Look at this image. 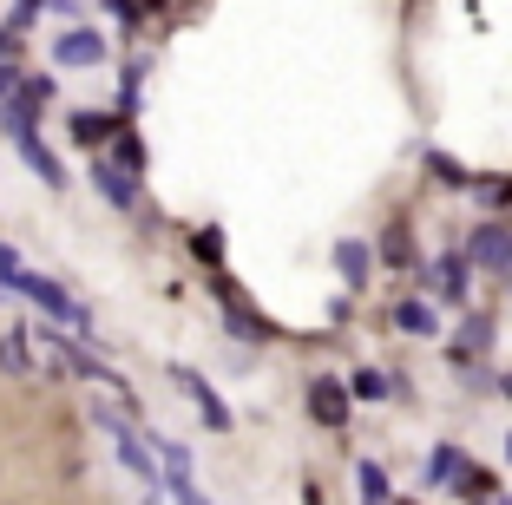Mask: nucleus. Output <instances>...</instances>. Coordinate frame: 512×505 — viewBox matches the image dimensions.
Here are the masks:
<instances>
[{
	"mask_svg": "<svg viewBox=\"0 0 512 505\" xmlns=\"http://www.w3.org/2000/svg\"><path fill=\"white\" fill-rule=\"evenodd\" d=\"M92 427L112 440V453H119V466L132 479H145V505H165V466H158V453L145 446V433L125 427V414L112 401H92Z\"/></svg>",
	"mask_w": 512,
	"mask_h": 505,
	"instance_id": "f257e3e1",
	"label": "nucleus"
},
{
	"mask_svg": "<svg viewBox=\"0 0 512 505\" xmlns=\"http://www.w3.org/2000/svg\"><path fill=\"white\" fill-rule=\"evenodd\" d=\"M14 296H27L33 309L46 315V322H60V328H79V335H86V328H92V315L79 309V302L66 296V289L53 283V276H40V269H27V276H20V283H14Z\"/></svg>",
	"mask_w": 512,
	"mask_h": 505,
	"instance_id": "f03ea898",
	"label": "nucleus"
},
{
	"mask_svg": "<svg viewBox=\"0 0 512 505\" xmlns=\"http://www.w3.org/2000/svg\"><path fill=\"white\" fill-rule=\"evenodd\" d=\"M302 407H309V420L329 433L348 427V414H355V394H348V381H335V374H309V387H302Z\"/></svg>",
	"mask_w": 512,
	"mask_h": 505,
	"instance_id": "7ed1b4c3",
	"label": "nucleus"
},
{
	"mask_svg": "<svg viewBox=\"0 0 512 505\" xmlns=\"http://www.w3.org/2000/svg\"><path fill=\"white\" fill-rule=\"evenodd\" d=\"M460 250H467V263H473V269H493V276H512V223H499V217L473 223Z\"/></svg>",
	"mask_w": 512,
	"mask_h": 505,
	"instance_id": "20e7f679",
	"label": "nucleus"
},
{
	"mask_svg": "<svg viewBox=\"0 0 512 505\" xmlns=\"http://www.w3.org/2000/svg\"><path fill=\"white\" fill-rule=\"evenodd\" d=\"M171 381L184 387V401L197 407V420H204V427H211V433H230V427H237V414H230V407H224V394H217V387L204 381V374H197V368H184V361H171Z\"/></svg>",
	"mask_w": 512,
	"mask_h": 505,
	"instance_id": "39448f33",
	"label": "nucleus"
},
{
	"mask_svg": "<svg viewBox=\"0 0 512 505\" xmlns=\"http://www.w3.org/2000/svg\"><path fill=\"white\" fill-rule=\"evenodd\" d=\"M427 283H434V302H447V309H467V289H473L467 250H460V243H453V250H440L434 263H427Z\"/></svg>",
	"mask_w": 512,
	"mask_h": 505,
	"instance_id": "423d86ee",
	"label": "nucleus"
},
{
	"mask_svg": "<svg viewBox=\"0 0 512 505\" xmlns=\"http://www.w3.org/2000/svg\"><path fill=\"white\" fill-rule=\"evenodd\" d=\"M92 191L106 197L112 210H138V204H145V191H138V178H132V171H125V164H112L106 151L92 158Z\"/></svg>",
	"mask_w": 512,
	"mask_h": 505,
	"instance_id": "0eeeda50",
	"label": "nucleus"
},
{
	"mask_svg": "<svg viewBox=\"0 0 512 505\" xmlns=\"http://www.w3.org/2000/svg\"><path fill=\"white\" fill-rule=\"evenodd\" d=\"M329 256H335V276H342V296H362L368 276H375V250H368L362 237H342Z\"/></svg>",
	"mask_w": 512,
	"mask_h": 505,
	"instance_id": "6e6552de",
	"label": "nucleus"
},
{
	"mask_svg": "<svg viewBox=\"0 0 512 505\" xmlns=\"http://www.w3.org/2000/svg\"><path fill=\"white\" fill-rule=\"evenodd\" d=\"M53 66H106V33L99 27H66L53 40Z\"/></svg>",
	"mask_w": 512,
	"mask_h": 505,
	"instance_id": "1a4fd4ad",
	"label": "nucleus"
},
{
	"mask_svg": "<svg viewBox=\"0 0 512 505\" xmlns=\"http://www.w3.org/2000/svg\"><path fill=\"white\" fill-rule=\"evenodd\" d=\"M40 112L46 105L27 92V79H20V92L7 105H0V132H7V145H20V138H33V125H40Z\"/></svg>",
	"mask_w": 512,
	"mask_h": 505,
	"instance_id": "9d476101",
	"label": "nucleus"
},
{
	"mask_svg": "<svg viewBox=\"0 0 512 505\" xmlns=\"http://www.w3.org/2000/svg\"><path fill=\"white\" fill-rule=\"evenodd\" d=\"M119 125L125 119H112V112H73V145H86L92 158H99V151L119 138Z\"/></svg>",
	"mask_w": 512,
	"mask_h": 505,
	"instance_id": "9b49d317",
	"label": "nucleus"
},
{
	"mask_svg": "<svg viewBox=\"0 0 512 505\" xmlns=\"http://www.w3.org/2000/svg\"><path fill=\"white\" fill-rule=\"evenodd\" d=\"M486 348H493V315H486V309H467V315H460V335H453V355H473V361H480Z\"/></svg>",
	"mask_w": 512,
	"mask_h": 505,
	"instance_id": "f8f14e48",
	"label": "nucleus"
},
{
	"mask_svg": "<svg viewBox=\"0 0 512 505\" xmlns=\"http://www.w3.org/2000/svg\"><path fill=\"white\" fill-rule=\"evenodd\" d=\"M14 151H20V158H27V171H33V178H40V184H46V191H66V164H60V158H53V151H46V145H40V138H20V145H14Z\"/></svg>",
	"mask_w": 512,
	"mask_h": 505,
	"instance_id": "ddd939ff",
	"label": "nucleus"
},
{
	"mask_svg": "<svg viewBox=\"0 0 512 505\" xmlns=\"http://www.w3.org/2000/svg\"><path fill=\"white\" fill-rule=\"evenodd\" d=\"M421 171H427V178L440 184V191H473L467 164H453V158H447V151H440V145H427V151H421Z\"/></svg>",
	"mask_w": 512,
	"mask_h": 505,
	"instance_id": "4468645a",
	"label": "nucleus"
},
{
	"mask_svg": "<svg viewBox=\"0 0 512 505\" xmlns=\"http://www.w3.org/2000/svg\"><path fill=\"white\" fill-rule=\"evenodd\" d=\"M394 328H401V335H421V342H434V335H440V315H434V302H414V296H407L401 309H394Z\"/></svg>",
	"mask_w": 512,
	"mask_h": 505,
	"instance_id": "2eb2a0df",
	"label": "nucleus"
},
{
	"mask_svg": "<svg viewBox=\"0 0 512 505\" xmlns=\"http://www.w3.org/2000/svg\"><path fill=\"white\" fill-rule=\"evenodd\" d=\"M381 263L401 269V276L421 263V256H414V237H407V223H388V230H381Z\"/></svg>",
	"mask_w": 512,
	"mask_h": 505,
	"instance_id": "dca6fc26",
	"label": "nucleus"
},
{
	"mask_svg": "<svg viewBox=\"0 0 512 505\" xmlns=\"http://www.w3.org/2000/svg\"><path fill=\"white\" fill-rule=\"evenodd\" d=\"M348 394H355L362 407H375V401H394V381L381 368H355V374H348Z\"/></svg>",
	"mask_w": 512,
	"mask_h": 505,
	"instance_id": "f3484780",
	"label": "nucleus"
},
{
	"mask_svg": "<svg viewBox=\"0 0 512 505\" xmlns=\"http://www.w3.org/2000/svg\"><path fill=\"white\" fill-rule=\"evenodd\" d=\"M355 492H362V505H394V486L375 460H355Z\"/></svg>",
	"mask_w": 512,
	"mask_h": 505,
	"instance_id": "a211bd4d",
	"label": "nucleus"
},
{
	"mask_svg": "<svg viewBox=\"0 0 512 505\" xmlns=\"http://www.w3.org/2000/svg\"><path fill=\"white\" fill-rule=\"evenodd\" d=\"M460 466H467V460H460V446L440 440L434 453H427V486H453V479H460Z\"/></svg>",
	"mask_w": 512,
	"mask_h": 505,
	"instance_id": "6ab92c4d",
	"label": "nucleus"
},
{
	"mask_svg": "<svg viewBox=\"0 0 512 505\" xmlns=\"http://www.w3.org/2000/svg\"><path fill=\"white\" fill-rule=\"evenodd\" d=\"M27 342H33V328H7V335H0V368H7V374H27L33 368Z\"/></svg>",
	"mask_w": 512,
	"mask_h": 505,
	"instance_id": "aec40b11",
	"label": "nucleus"
},
{
	"mask_svg": "<svg viewBox=\"0 0 512 505\" xmlns=\"http://www.w3.org/2000/svg\"><path fill=\"white\" fill-rule=\"evenodd\" d=\"M106 158H112V164H125L132 178H138V171H145V145H138V132H132V125H119V138H112V145H106Z\"/></svg>",
	"mask_w": 512,
	"mask_h": 505,
	"instance_id": "412c9836",
	"label": "nucleus"
},
{
	"mask_svg": "<svg viewBox=\"0 0 512 505\" xmlns=\"http://www.w3.org/2000/svg\"><path fill=\"white\" fill-rule=\"evenodd\" d=\"M473 197H480L486 210H512V178H480V184H473Z\"/></svg>",
	"mask_w": 512,
	"mask_h": 505,
	"instance_id": "4be33fe9",
	"label": "nucleus"
},
{
	"mask_svg": "<svg viewBox=\"0 0 512 505\" xmlns=\"http://www.w3.org/2000/svg\"><path fill=\"white\" fill-rule=\"evenodd\" d=\"M46 7H53V0H14V14L0 20V27H7V33H27V27H33V20H40V14H46Z\"/></svg>",
	"mask_w": 512,
	"mask_h": 505,
	"instance_id": "5701e85b",
	"label": "nucleus"
},
{
	"mask_svg": "<svg viewBox=\"0 0 512 505\" xmlns=\"http://www.w3.org/2000/svg\"><path fill=\"white\" fill-rule=\"evenodd\" d=\"M191 256H197V263H224V230H197V237H191Z\"/></svg>",
	"mask_w": 512,
	"mask_h": 505,
	"instance_id": "b1692460",
	"label": "nucleus"
},
{
	"mask_svg": "<svg viewBox=\"0 0 512 505\" xmlns=\"http://www.w3.org/2000/svg\"><path fill=\"white\" fill-rule=\"evenodd\" d=\"M20 276H27V263H20V256H14V243L0 237V289L14 296V283H20Z\"/></svg>",
	"mask_w": 512,
	"mask_h": 505,
	"instance_id": "393cba45",
	"label": "nucleus"
},
{
	"mask_svg": "<svg viewBox=\"0 0 512 505\" xmlns=\"http://www.w3.org/2000/svg\"><path fill=\"white\" fill-rule=\"evenodd\" d=\"M165 499H178V505H211V499H204V486H197L191 473H184V479H165Z\"/></svg>",
	"mask_w": 512,
	"mask_h": 505,
	"instance_id": "a878e982",
	"label": "nucleus"
},
{
	"mask_svg": "<svg viewBox=\"0 0 512 505\" xmlns=\"http://www.w3.org/2000/svg\"><path fill=\"white\" fill-rule=\"evenodd\" d=\"M20 79H27V73H20V66H14V60L0 66V105H7V99H14V92H20Z\"/></svg>",
	"mask_w": 512,
	"mask_h": 505,
	"instance_id": "bb28decb",
	"label": "nucleus"
},
{
	"mask_svg": "<svg viewBox=\"0 0 512 505\" xmlns=\"http://www.w3.org/2000/svg\"><path fill=\"white\" fill-rule=\"evenodd\" d=\"M7 60H20V33L0 27V66H7Z\"/></svg>",
	"mask_w": 512,
	"mask_h": 505,
	"instance_id": "cd10ccee",
	"label": "nucleus"
},
{
	"mask_svg": "<svg viewBox=\"0 0 512 505\" xmlns=\"http://www.w3.org/2000/svg\"><path fill=\"white\" fill-rule=\"evenodd\" d=\"M302 505H322V486H316V479H309V486H302Z\"/></svg>",
	"mask_w": 512,
	"mask_h": 505,
	"instance_id": "c85d7f7f",
	"label": "nucleus"
},
{
	"mask_svg": "<svg viewBox=\"0 0 512 505\" xmlns=\"http://www.w3.org/2000/svg\"><path fill=\"white\" fill-rule=\"evenodd\" d=\"M493 387H499V394H506V401H512V374H499V381H493Z\"/></svg>",
	"mask_w": 512,
	"mask_h": 505,
	"instance_id": "c756f323",
	"label": "nucleus"
},
{
	"mask_svg": "<svg viewBox=\"0 0 512 505\" xmlns=\"http://www.w3.org/2000/svg\"><path fill=\"white\" fill-rule=\"evenodd\" d=\"M394 505H421V499H394Z\"/></svg>",
	"mask_w": 512,
	"mask_h": 505,
	"instance_id": "7c9ffc66",
	"label": "nucleus"
},
{
	"mask_svg": "<svg viewBox=\"0 0 512 505\" xmlns=\"http://www.w3.org/2000/svg\"><path fill=\"white\" fill-rule=\"evenodd\" d=\"M506 453H512V433H506Z\"/></svg>",
	"mask_w": 512,
	"mask_h": 505,
	"instance_id": "2f4dec72",
	"label": "nucleus"
},
{
	"mask_svg": "<svg viewBox=\"0 0 512 505\" xmlns=\"http://www.w3.org/2000/svg\"><path fill=\"white\" fill-rule=\"evenodd\" d=\"M499 505H512V499H499Z\"/></svg>",
	"mask_w": 512,
	"mask_h": 505,
	"instance_id": "473e14b6",
	"label": "nucleus"
},
{
	"mask_svg": "<svg viewBox=\"0 0 512 505\" xmlns=\"http://www.w3.org/2000/svg\"><path fill=\"white\" fill-rule=\"evenodd\" d=\"M0 296H7V289H0Z\"/></svg>",
	"mask_w": 512,
	"mask_h": 505,
	"instance_id": "72a5a7b5",
	"label": "nucleus"
},
{
	"mask_svg": "<svg viewBox=\"0 0 512 505\" xmlns=\"http://www.w3.org/2000/svg\"><path fill=\"white\" fill-rule=\"evenodd\" d=\"M506 283H512V276H506Z\"/></svg>",
	"mask_w": 512,
	"mask_h": 505,
	"instance_id": "f704fd0d",
	"label": "nucleus"
}]
</instances>
